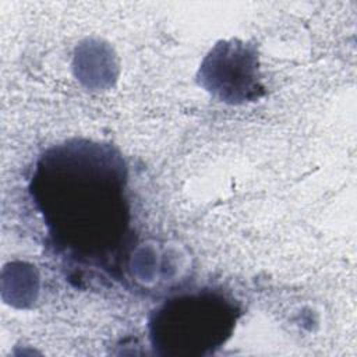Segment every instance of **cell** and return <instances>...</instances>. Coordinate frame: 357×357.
<instances>
[{"mask_svg": "<svg viewBox=\"0 0 357 357\" xmlns=\"http://www.w3.org/2000/svg\"><path fill=\"white\" fill-rule=\"evenodd\" d=\"M202 79L212 81L213 91L226 100L250 99L261 89L257 59L244 43L223 42L218 45L202 64ZM199 71V73H201Z\"/></svg>", "mask_w": 357, "mask_h": 357, "instance_id": "cell-3", "label": "cell"}, {"mask_svg": "<svg viewBox=\"0 0 357 357\" xmlns=\"http://www.w3.org/2000/svg\"><path fill=\"white\" fill-rule=\"evenodd\" d=\"M238 317V305L220 291L180 293L152 311L151 343L160 354L208 356L230 337Z\"/></svg>", "mask_w": 357, "mask_h": 357, "instance_id": "cell-2", "label": "cell"}, {"mask_svg": "<svg viewBox=\"0 0 357 357\" xmlns=\"http://www.w3.org/2000/svg\"><path fill=\"white\" fill-rule=\"evenodd\" d=\"M127 180L124 159L109 144L70 139L39 156L29 192L60 258L123 276L132 245Z\"/></svg>", "mask_w": 357, "mask_h": 357, "instance_id": "cell-1", "label": "cell"}]
</instances>
